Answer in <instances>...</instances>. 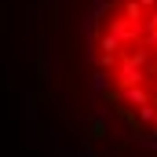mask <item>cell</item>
Listing matches in <instances>:
<instances>
[{"label":"cell","mask_w":157,"mask_h":157,"mask_svg":"<svg viewBox=\"0 0 157 157\" xmlns=\"http://www.w3.org/2000/svg\"><path fill=\"white\" fill-rule=\"evenodd\" d=\"M88 55L113 110L157 139V0H102Z\"/></svg>","instance_id":"obj_1"}]
</instances>
